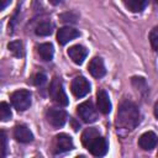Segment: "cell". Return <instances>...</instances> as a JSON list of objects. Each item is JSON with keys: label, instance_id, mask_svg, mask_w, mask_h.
<instances>
[{"label": "cell", "instance_id": "cell-1", "mask_svg": "<svg viewBox=\"0 0 158 158\" xmlns=\"http://www.w3.org/2000/svg\"><path fill=\"white\" fill-rule=\"evenodd\" d=\"M139 122V111L132 101H123L117 111L116 127L122 130H133Z\"/></svg>", "mask_w": 158, "mask_h": 158}, {"label": "cell", "instance_id": "cell-2", "mask_svg": "<svg viewBox=\"0 0 158 158\" xmlns=\"http://www.w3.org/2000/svg\"><path fill=\"white\" fill-rule=\"evenodd\" d=\"M49 95L52 100L59 105V106H67L68 105V96L63 89V83L59 78H53L49 84Z\"/></svg>", "mask_w": 158, "mask_h": 158}, {"label": "cell", "instance_id": "cell-3", "mask_svg": "<svg viewBox=\"0 0 158 158\" xmlns=\"http://www.w3.org/2000/svg\"><path fill=\"white\" fill-rule=\"evenodd\" d=\"M31 93L28 90L21 89L11 94V102L17 111H25L31 106Z\"/></svg>", "mask_w": 158, "mask_h": 158}, {"label": "cell", "instance_id": "cell-4", "mask_svg": "<svg viewBox=\"0 0 158 158\" xmlns=\"http://www.w3.org/2000/svg\"><path fill=\"white\" fill-rule=\"evenodd\" d=\"M77 112L79 115V117L86 122V123H93L98 120V112H96V109L94 107L93 102L89 100V101H84L81 102L78 107H77Z\"/></svg>", "mask_w": 158, "mask_h": 158}, {"label": "cell", "instance_id": "cell-5", "mask_svg": "<svg viewBox=\"0 0 158 158\" xmlns=\"http://www.w3.org/2000/svg\"><path fill=\"white\" fill-rule=\"evenodd\" d=\"M74 148V144H73V139L67 133H59L54 137V141H53V153L54 154H58V153H63V152H67V151H70Z\"/></svg>", "mask_w": 158, "mask_h": 158}, {"label": "cell", "instance_id": "cell-6", "mask_svg": "<svg viewBox=\"0 0 158 158\" xmlns=\"http://www.w3.org/2000/svg\"><path fill=\"white\" fill-rule=\"evenodd\" d=\"M46 118L51 126L62 127L65 123L68 115L63 109H48L46 112Z\"/></svg>", "mask_w": 158, "mask_h": 158}, {"label": "cell", "instance_id": "cell-7", "mask_svg": "<svg viewBox=\"0 0 158 158\" xmlns=\"http://www.w3.org/2000/svg\"><path fill=\"white\" fill-rule=\"evenodd\" d=\"M70 90L74 96L83 98L90 91V84L84 77H75L70 84Z\"/></svg>", "mask_w": 158, "mask_h": 158}, {"label": "cell", "instance_id": "cell-8", "mask_svg": "<svg viewBox=\"0 0 158 158\" xmlns=\"http://www.w3.org/2000/svg\"><path fill=\"white\" fill-rule=\"evenodd\" d=\"M86 149L95 157H102L106 154L107 152V143H106V139L104 137H101L100 135L98 137H95L90 143L89 146L86 147Z\"/></svg>", "mask_w": 158, "mask_h": 158}, {"label": "cell", "instance_id": "cell-9", "mask_svg": "<svg viewBox=\"0 0 158 158\" xmlns=\"http://www.w3.org/2000/svg\"><path fill=\"white\" fill-rule=\"evenodd\" d=\"M77 37H79V31L73 27H69V26L62 27L57 32V41L59 44H65Z\"/></svg>", "mask_w": 158, "mask_h": 158}, {"label": "cell", "instance_id": "cell-10", "mask_svg": "<svg viewBox=\"0 0 158 158\" xmlns=\"http://www.w3.org/2000/svg\"><path fill=\"white\" fill-rule=\"evenodd\" d=\"M158 143V137L154 132L152 131H148V132H144L139 139H138V146L143 149V151H152Z\"/></svg>", "mask_w": 158, "mask_h": 158}, {"label": "cell", "instance_id": "cell-11", "mask_svg": "<svg viewBox=\"0 0 158 158\" xmlns=\"http://www.w3.org/2000/svg\"><path fill=\"white\" fill-rule=\"evenodd\" d=\"M68 56L75 64H81L88 56V49L81 44H74V46L69 47Z\"/></svg>", "mask_w": 158, "mask_h": 158}, {"label": "cell", "instance_id": "cell-12", "mask_svg": "<svg viewBox=\"0 0 158 158\" xmlns=\"http://www.w3.org/2000/svg\"><path fill=\"white\" fill-rule=\"evenodd\" d=\"M88 69H89V73H90L94 78H101V77H104L105 73H106L104 62H102V59H101L100 57H94V58L89 62Z\"/></svg>", "mask_w": 158, "mask_h": 158}, {"label": "cell", "instance_id": "cell-13", "mask_svg": "<svg viewBox=\"0 0 158 158\" xmlns=\"http://www.w3.org/2000/svg\"><path fill=\"white\" fill-rule=\"evenodd\" d=\"M96 105L101 114L106 115L111 111V102L109 99V95L105 90H99L96 93Z\"/></svg>", "mask_w": 158, "mask_h": 158}, {"label": "cell", "instance_id": "cell-14", "mask_svg": "<svg viewBox=\"0 0 158 158\" xmlns=\"http://www.w3.org/2000/svg\"><path fill=\"white\" fill-rule=\"evenodd\" d=\"M14 137L16 138V141L21 143H28V142H32L33 139L32 132L25 125H17L14 128Z\"/></svg>", "mask_w": 158, "mask_h": 158}, {"label": "cell", "instance_id": "cell-15", "mask_svg": "<svg viewBox=\"0 0 158 158\" xmlns=\"http://www.w3.org/2000/svg\"><path fill=\"white\" fill-rule=\"evenodd\" d=\"M37 52L43 60H51L53 58L54 49H53V46L51 43H42L37 47Z\"/></svg>", "mask_w": 158, "mask_h": 158}, {"label": "cell", "instance_id": "cell-16", "mask_svg": "<svg viewBox=\"0 0 158 158\" xmlns=\"http://www.w3.org/2000/svg\"><path fill=\"white\" fill-rule=\"evenodd\" d=\"M147 2L148 0H123L125 6L132 12H141L146 7Z\"/></svg>", "mask_w": 158, "mask_h": 158}, {"label": "cell", "instance_id": "cell-17", "mask_svg": "<svg viewBox=\"0 0 158 158\" xmlns=\"http://www.w3.org/2000/svg\"><path fill=\"white\" fill-rule=\"evenodd\" d=\"M98 136H99V131H98L95 127H90V128L84 130V132H83V135H81V143H83V146L86 148V147L89 146V143H90L95 137H98Z\"/></svg>", "mask_w": 158, "mask_h": 158}, {"label": "cell", "instance_id": "cell-18", "mask_svg": "<svg viewBox=\"0 0 158 158\" xmlns=\"http://www.w3.org/2000/svg\"><path fill=\"white\" fill-rule=\"evenodd\" d=\"M7 48H9V51H10L15 57H17V58L23 57V54H25L23 44H22L21 41H12V42H10L9 46H7Z\"/></svg>", "mask_w": 158, "mask_h": 158}, {"label": "cell", "instance_id": "cell-19", "mask_svg": "<svg viewBox=\"0 0 158 158\" xmlns=\"http://www.w3.org/2000/svg\"><path fill=\"white\" fill-rule=\"evenodd\" d=\"M52 31H53V26L48 21H43L36 27V35L37 36H48L52 33Z\"/></svg>", "mask_w": 158, "mask_h": 158}, {"label": "cell", "instance_id": "cell-20", "mask_svg": "<svg viewBox=\"0 0 158 158\" xmlns=\"http://www.w3.org/2000/svg\"><path fill=\"white\" fill-rule=\"evenodd\" d=\"M11 116H12V114H11L10 106L2 101L0 104V118H1V121H7L11 118Z\"/></svg>", "mask_w": 158, "mask_h": 158}, {"label": "cell", "instance_id": "cell-21", "mask_svg": "<svg viewBox=\"0 0 158 158\" xmlns=\"http://www.w3.org/2000/svg\"><path fill=\"white\" fill-rule=\"evenodd\" d=\"M149 42H151L152 48L158 52V27H154L149 32Z\"/></svg>", "mask_w": 158, "mask_h": 158}, {"label": "cell", "instance_id": "cell-22", "mask_svg": "<svg viewBox=\"0 0 158 158\" xmlns=\"http://www.w3.org/2000/svg\"><path fill=\"white\" fill-rule=\"evenodd\" d=\"M60 20L63 22H68V23H75L77 20H78V16L73 12H65V14H62L60 15Z\"/></svg>", "mask_w": 158, "mask_h": 158}, {"label": "cell", "instance_id": "cell-23", "mask_svg": "<svg viewBox=\"0 0 158 158\" xmlns=\"http://www.w3.org/2000/svg\"><path fill=\"white\" fill-rule=\"evenodd\" d=\"M46 80H47V78H46V75L43 74V73H37L35 77H33V84L35 85H37V86H41V85H43L44 83H46Z\"/></svg>", "mask_w": 158, "mask_h": 158}, {"label": "cell", "instance_id": "cell-24", "mask_svg": "<svg viewBox=\"0 0 158 158\" xmlns=\"http://www.w3.org/2000/svg\"><path fill=\"white\" fill-rule=\"evenodd\" d=\"M1 143H2V146H1V156L5 157L6 148H7V137H6V135H5L4 131H1Z\"/></svg>", "mask_w": 158, "mask_h": 158}, {"label": "cell", "instance_id": "cell-25", "mask_svg": "<svg viewBox=\"0 0 158 158\" xmlns=\"http://www.w3.org/2000/svg\"><path fill=\"white\" fill-rule=\"evenodd\" d=\"M0 1H1V6H0L1 10H5V7L10 4V0H0Z\"/></svg>", "mask_w": 158, "mask_h": 158}, {"label": "cell", "instance_id": "cell-26", "mask_svg": "<svg viewBox=\"0 0 158 158\" xmlns=\"http://www.w3.org/2000/svg\"><path fill=\"white\" fill-rule=\"evenodd\" d=\"M62 1H63V0H49V2H51L52 5H59Z\"/></svg>", "mask_w": 158, "mask_h": 158}, {"label": "cell", "instance_id": "cell-27", "mask_svg": "<svg viewBox=\"0 0 158 158\" xmlns=\"http://www.w3.org/2000/svg\"><path fill=\"white\" fill-rule=\"evenodd\" d=\"M154 116L158 118V101H157L156 105H154Z\"/></svg>", "mask_w": 158, "mask_h": 158}, {"label": "cell", "instance_id": "cell-28", "mask_svg": "<svg viewBox=\"0 0 158 158\" xmlns=\"http://www.w3.org/2000/svg\"><path fill=\"white\" fill-rule=\"evenodd\" d=\"M154 1H156V4H157V5H158V0H154Z\"/></svg>", "mask_w": 158, "mask_h": 158}]
</instances>
